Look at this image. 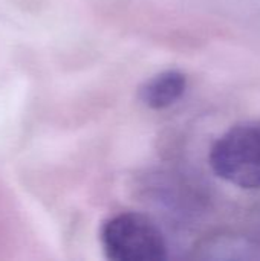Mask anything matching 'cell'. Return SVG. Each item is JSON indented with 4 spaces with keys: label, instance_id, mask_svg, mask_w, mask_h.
Instances as JSON below:
<instances>
[{
    "label": "cell",
    "instance_id": "obj_3",
    "mask_svg": "<svg viewBox=\"0 0 260 261\" xmlns=\"http://www.w3.org/2000/svg\"><path fill=\"white\" fill-rule=\"evenodd\" d=\"M187 90V76L178 69L162 70L149 78L139 89L141 102L152 110L175 106Z\"/></svg>",
    "mask_w": 260,
    "mask_h": 261
},
{
    "label": "cell",
    "instance_id": "obj_2",
    "mask_svg": "<svg viewBox=\"0 0 260 261\" xmlns=\"http://www.w3.org/2000/svg\"><path fill=\"white\" fill-rule=\"evenodd\" d=\"M106 257L112 261H161L167 258V242L147 216L127 211L109 217L100 231Z\"/></svg>",
    "mask_w": 260,
    "mask_h": 261
},
{
    "label": "cell",
    "instance_id": "obj_1",
    "mask_svg": "<svg viewBox=\"0 0 260 261\" xmlns=\"http://www.w3.org/2000/svg\"><path fill=\"white\" fill-rule=\"evenodd\" d=\"M218 177L244 190L260 188V121H245L227 130L210 150Z\"/></svg>",
    "mask_w": 260,
    "mask_h": 261
}]
</instances>
